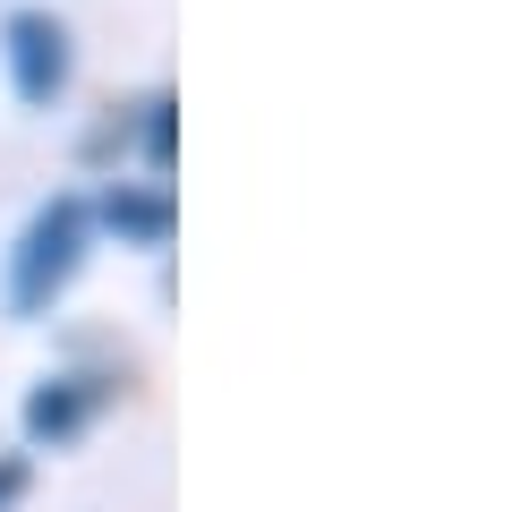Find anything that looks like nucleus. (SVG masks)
<instances>
[{"instance_id":"nucleus-1","label":"nucleus","mask_w":512,"mask_h":512,"mask_svg":"<svg viewBox=\"0 0 512 512\" xmlns=\"http://www.w3.org/2000/svg\"><path fill=\"white\" fill-rule=\"evenodd\" d=\"M86 265V205H43L18 239V265H9V308H52L69 291V274Z\"/></svg>"},{"instance_id":"nucleus-2","label":"nucleus","mask_w":512,"mask_h":512,"mask_svg":"<svg viewBox=\"0 0 512 512\" xmlns=\"http://www.w3.org/2000/svg\"><path fill=\"white\" fill-rule=\"evenodd\" d=\"M9 77H18L26 103H52L60 77H69V35L52 18H9Z\"/></svg>"},{"instance_id":"nucleus-3","label":"nucleus","mask_w":512,"mask_h":512,"mask_svg":"<svg viewBox=\"0 0 512 512\" xmlns=\"http://www.w3.org/2000/svg\"><path fill=\"white\" fill-rule=\"evenodd\" d=\"M86 410H94V393L77 376H60V384H43L35 402H26V436H77V427H86Z\"/></svg>"},{"instance_id":"nucleus-4","label":"nucleus","mask_w":512,"mask_h":512,"mask_svg":"<svg viewBox=\"0 0 512 512\" xmlns=\"http://www.w3.org/2000/svg\"><path fill=\"white\" fill-rule=\"evenodd\" d=\"M111 231L163 239V231H171V205H163V197H111Z\"/></svg>"},{"instance_id":"nucleus-5","label":"nucleus","mask_w":512,"mask_h":512,"mask_svg":"<svg viewBox=\"0 0 512 512\" xmlns=\"http://www.w3.org/2000/svg\"><path fill=\"white\" fill-rule=\"evenodd\" d=\"M18 495H26V470H18V461H0V512L18 504Z\"/></svg>"}]
</instances>
